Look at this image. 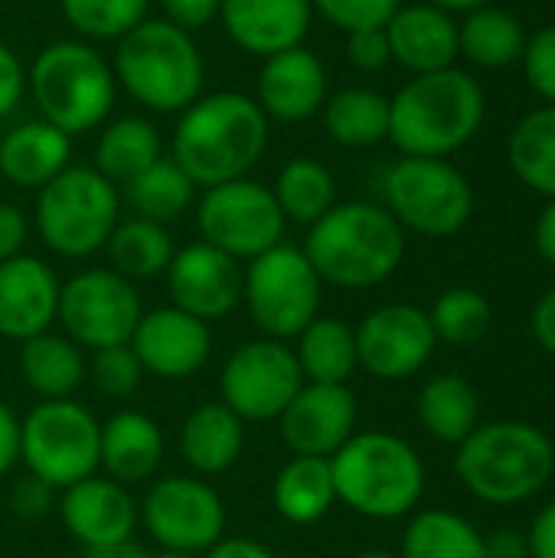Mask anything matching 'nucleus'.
<instances>
[{
    "instance_id": "obj_1",
    "label": "nucleus",
    "mask_w": 555,
    "mask_h": 558,
    "mask_svg": "<svg viewBox=\"0 0 555 558\" xmlns=\"http://www.w3.org/2000/svg\"><path fill=\"white\" fill-rule=\"evenodd\" d=\"M268 147V118L255 98L239 92L200 95L183 108L173 131V163L196 186L242 180Z\"/></svg>"
},
{
    "instance_id": "obj_2",
    "label": "nucleus",
    "mask_w": 555,
    "mask_h": 558,
    "mask_svg": "<svg viewBox=\"0 0 555 558\" xmlns=\"http://www.w3.org/2000/svg\"><path fill=\"white\" fill-rule=\"evenodd\" d=\"M304 255L317 278L334 288H376L399 271L406 258V229L386 206L337 203L311 226Z\"/></svg>"
},
{
    "instance_id": "obj_3",
    "label": "nucleus",
    "mask_w": 555,
    "mask_h": 558,
    "mask_svg": "<svg viewBox=\"0 0 555 558\" xmlns=\"http://www.w3.org/2000/svg\"><path fill=\"white\" fill-rule=\"evenodd\" d=\"M484 88L461 69L409 78L389 98V141L406 157H448L484 124Z\"/></svg>"
},
{
    "instance_id": "obj_4",
    "label": "nucleus",
    "mask_w": 555,
    "mask_h": 558,
    "mask_svg": "<svg viewBox=\"0 0 555 558\" xmlns=\"http://www.w3.org/2000/svg\"><path fill=\"white\" fill-rule=\"evenodd\" d=\"M455 474L471 497L494 507H517L543 494L553 481L555 448L550 435L530 422H487L458 445Z\"/></svg>"
},
{
    "instance_id": "obj_5",
    "label": "nucleus",
    "mask_w": 555,
    "mask_h": 558,
    "mask_svg": "<svg viewBox=\"0 0 555 558\" xmlns=\"http://www.w3.org/2000/svg\"><path fill=\"white\" fill-rule=\"evenodd\" d=\"M337 504L366 520L409 517L425 494L419 451L389 432H357L330 458Z\"/></svg>"
},
{
    "instance_id": "obj_6",
    "label": "nucleus",
    "mask_w": 555,
    "mask_h": 558,
    "mask_svg": "<svg viewBox=\"0 0 555 558\" xmlns=\"http://www.w3.org/2000/svg\"><path fill=\"white\" fill-rule=\"evenodd\" d=\"M111 72L134 101L160 114L190 108L203 88V56L193 36L170 20H141L124 33Z\"/></svg>"
},
{
    "instance_id": "obj_7",
    "label": "nucleus",
    "mask_w": 555,
    "mask_h": 558,
    "mask_svg": "<svg viewBox=\"0 0 555 558\" xmlns=\"http://www.w3.org/2000/svg\"><path fill=\"white\" fill-rule=\"evenodd\" d=\"M29 92L43 121L75 137L108 118L114 105V72L88 43L62 39L33 59Z\"/></svg>"
},
{
    "instance_id": "obj_8",
    "label": "nucleus",
    "mask_w": 555,
    "mask_h": 558,
    "mask_svg": "<svg viewBox=\"0 0 555 558\" xmlns=\"http://www.w3.org/2000/svg\"><path fill=\"white\" fill-rule=\"evenodd\" d=\"M121 196L95 167H65L39 190L36 229L46 248L62 258L101 252L118 226Z\"/></svg>"
},
{
    "instance_id": "obj_9",
    "label": "nucleus",
    "mask_w": 555,
    "mask_h": 558,
    "mask_svg": "<svg viewBox=\"0 0 555 558\" xmlns=\"http://www.w3.org/2000/svg\"><path fill=\"white\" fill-rule=\"evenodd\" d=\"M389 216L419 235H458L474 213V190L468 177L445 157H402L389 167L383 183Z\"/></svg>"
},
{
    "instance_id": "obj_10",
    "label": "nucleus",
    "mask_w": 555,
    "mask_h": 558,
    "mask_svg": "<svg viewBox=\"0 0 555 558\" xmlns=\"http://www.w3.org/2000/svg\"><path fill=\"white\" fill-rule=\"evenodd\" d=\"M324 281L307 262L304 248L278 242L242 271V301L252 324L272 340L298 337L321 311Z\"/></svg>"
},
{
    "instance_id": "obj_11",
    "label": "nucleus",
    "mask_w": 555,
    "mask_h": 558,
    "mask_svg": "<svg viewBox=\"0 0 555 558\" xmlns=\"http://www.w3.org/2000/svg\"><path fill=\"white\" fill-rule=\"evenodd\" d=\"M101 422L72 399L39 402L20 422V461L39 481L65 490L98 471Z\"/></svg>"
},
{
    "instance_id": "obj_12",
    "label": "nucleus",
    "mask_w": 555,
    "mask_h": 558,
    "mask_svg": "<svg viewBox=\"0 0 555 558\" xmlns=\"http://www.w3.org/2000/svg\"><path fill=\"white\" fill-rule=\"evenodd\" d=\"M285 216L275 193L255 180H229L209 186L196 206V226L203 242L232 255L236 262H252L275 248L285 232Z\"/></svg>"
},
{
    "instance_id": "obj_13",
    "label": "nucleus",
    "mask_w": 555,
    "mask_h": 558,
    "mask_svg": "<svg viewBox=\"0 0 555 558\" xmlns=\"http://www.w3.org/2000/svg\"><path fill=\"white\" fill-rule=\"evenodd\" d=\"M141 294L134 281L108 268H92L69 278L59 288L56 320L65 327V337L85 350H108L131 343L141 324Z\"/></svg>"
},
{
    "instance_id": "obj_14",
    "label": "nucleus",
    "mask_w": 555,
    "mask_h": 558,
    "mask_svg": "<svg viewBox=\"0 0 555 558\" xmlns=\"http://www.w3.org/2000/svg\"><path fill=\"white\" fill-rule=\"evenodd\" d=\"M304 386L294 350L285 340H252L239 347L219 376V402L242 422H278L288 402Z\"/></svg>"
},
{
    "instance_id": "obj_15",
    "label": "nucleus",
    "mask_w": 555,
    "mask_h": 558,
    "mask_svg": "<svg viewBox=\"0 0 555 558\" xmlns=\"http://www.w3.org/2000/svg\"><path fill=\"white\" fill-rule=\"evenodd\" d=\"M150 539L167 553L203 556L226 533L222 497L200 477L157 481L137 510Z\"/></svg>"
},
{
    "instance_id": "obj_16",
    "label": "nucleus",
    "mask_w": 555,
    "mask_h": 558,
    "mask_svg": "<svg viewBox=\"0 0 555 558\" xmlns=\"http://www.w3.org/2000/svg\"><path fill=\"white\" fill-rule=\"evenodd\" d=\"M353 337H357V363L383 383H402L422 373L438 347L429 311L415 304L376 307L360 320Z\"/></svg>"
},
{
    "instance_id": "obj_17",
    "label": "nucleus",
    "mask_w": 555,
    "mask_h": 558,
    "mask_svg": "<svg viewBox=\"0 0 555 558\" xmlns=\"http://www.w3.org/2000/svg\"><path fill=\"white\" fill-rule=\"evenodd\" d=\"M278 435L291 454L334 458L357 435V396L350 386L304 383L278 415Z\"/></svg>"
},
{
    "instance_id": "obj_18",
    "label": "nucleus",
    "mask_w": 555,
    "mask_h": 558,
    "mask_svg": "<svg viewBox=\"0 0 555 558\" xmlns=\"http://www.w3.org/2000/svg\"><path fill=\"white\" fill-rule=\"evenodd\" d=\"M173 307L200 317L203 324L229 317L242 301V268L232 255L209 242H193L173 252L167 268Z\"/></svg>"
},
{
    "instance_id": "obj_19",
    "label": "nucleus",
    "mask_w": 555,
    "mask_h": 558,
    "mask_svg": "<svg viewBox=\"0 0 555 558\" xmlns=\"http://www.w3.org/2000/svg\"><path fill=\"white\" fill-rule=\"evenodd\" d=\"M131 350L137 353L144 373L160 379H186L206 366L213 353V333L200 317L180 307H160L141 317Z\"/></svg>"
},
{
    "instance_id": "obj_20",
    "label": "nucleus",
    "mask_w": 555,
    "mask_h": 558,
    "mask_svg": "<svg viewBox=\"0 0 555 558\" xmlns=\"http://www.w3.org/2000/svg\"><path fill=\"white\" fill-rule=\"evenodd\" d=\"M59 517L69 536L85 546V553L128 543L141 520L128 487L95 474L62 490Z\"/></svg>"
},
{
    "instance_id": "obj_21",
    "label": "nucleus",
    "mask_w": 555,
    "mask_h": 558,
    "mask_svg": "<svg viewBox=\"0 0 555 558\" xmlns=\"http://www.w3.org/2000/svg\"><path fill=\"white\" fill-rule=\"evenodd\" d=\"M56 271L33 255L0 262V337L26 343L46 333L59 314Z\"/></svg>"
},
{
    "instance_id": "obj_22",
    "label": "nucleus",
    "mask_w": 555,
    "mask_h": 558,
    "mask_svg": "<svg viewBox=\"0 0 555 558\" xmlns=\"http://www.w3.org/2000/svg\"><path fill=\"white\" fill-rule=\"evenodd\" d=\"M255 101L265 111V118H275L285 124L314 118L327 101L324 62L304 46L268 56L258 72Z\"/></svg>"
},
{
    "instance_id": "obj_23",
    "label": "nucleus",
    "mask_w": 555,
    "mask_h": 558,
    "mask_svg": "<svg viewBox=\"0 0 555 558\" xmlns=\"http://www.w3.org/2000/svg\"><path fill=\"white\" fill-rule=\"evenodd\" d=\"M311 0H222L219 20L229 39L249 56H275L304 43L311 29Z\"/></svg>"
},
{
    "instance_id": "obj_24",
    "label": "nucleus",
    "mask_w": 555,
    "mask_h": 558,
    "mask_svg": "<svg viewBox=\"0 0 555 558\" xmlns=\"http://www.w3.org/2000/svg\"><path fill=\"white\" fill-rule=\"evenodd\" d=\"M383 29L389 39V56L415 75L451 69L455 59L461 56L458 52V23L451 20V13H445L432 3L399 7Z\"/></svg>"
},
{
    "instance_id": "obj_25",
    "label": "nucleus",
    "mask_w": 555,
    "mask_h": 558,
    "mask_svg": "<svg viewBox=\"0 0 555 558\" xmlns=\"http://www.w3.org/2000/svg\"><path fill=\"white\" fill-rule=\"evenodd\" d=\"M164 461V435L144 412H118L101 425L98 468L124 487L150 481Z\"/></svg>"
},
{
    "instance_id": "obj_26",
    "label": "nucleus",
    "mask_w": 555,
    "mask_h": 558,
    "mask_svg": "<svg viewBox=\"0 0 555 558\" xmlns=\"http://www.w3.org/2000/svg\"><path fill=\"white\" fill-rule=\"evenodd\" d=\"M72 157V137L49 121H23L0 141V173L20 190H43Z\"/></svg>"
},
{
    "instance_id": "obj_27",
    "label": "nucleus",
    "mask_w": 555,
    "mask_h": 558,
    "mask_svg": "<svg viewBox=\"0 0 555 558\" xmlns=\"http://www.w3.org/2000/svg\"><path fill=\"white\" fill-rule=\"evenodd\" d=\"M245 448V422L222 402L193 409L180 428V454L196 477L226 474Z\"/></svg>"
},
{
    "instance_id": "obj_28",
    "label": "nucleus",
    "mask_w": 555,
    "mask_h": 558,
    "mask_svg": "<svg viewBox=\"0 0 555 558\" xmlns=\"http://www.w3.org/2000/svg\"><path fill=\"white\" fill-rule=\"evenodd\" d=\"M272 504L285 523L294 526H311L324 520L334 504V474H330V458H307V454H291V461L281 464L272 484Z\"/></svg>"
},
{
    "instance_id": "obj_29",
    "label": "nucleus",
    "mask_w": 555,
    "mask_h": 558,
    "mask_svg": "<svg viewBox=\"0 0 555 558\" xmlns=\"http://www.w3.org/2000/svg\"><path fill=\"white\" fill-rule=\"evenodd\" d=\"M82 347L59 333H39L20 343V376L43 399H72V392L85 383Z\"/></svg>"
},
{
    "instance_id": "obj_30",
    "label": "nucleus",
    "mask_w": 555,
    "mask_h": 558,
    "mask_svg": "<svg viewBox=\"0 0 555 558\" xmlns=\"http://www.w3.org/2000/svg\"><path fill=\"white\" fill-rule=\"evenodd\" d=\"M419 422L435 441L458 448L481 425V396L458 373L432 376L419 392Z\"/></svg>"
},
{
    "instance_id": "obj_31",
    "label": "nucleus",
    "mask_w": 555,
    "mask_h": 558,
    "mask_svg": "<svg viewBox=\"0 0 555 558\" xmlns=\"http://www.w3.org/2000/svg\"><path fill=\"white\" fill-rule=\"evenodd\" d=\"M527 33L523 23L494 3H484L458 23V52L481 69H504L523 59Z\"/></svg>"
},
{
    "instance_id": "obj_32",
    "label": "nucleus",
    "mask_w": 555,
    "mask_h": 558,
    "mask_svg": "<svg viewBox=\"0 0 555 558\" xmlns=\"http://www.w3.org/2000/svg\"><path fill=\"white\" fill-rule=\"evenodd\" d=\"M294 360L301 366L304 383H330L347 386L357 363V337L353 327H347L337 317H317L311 320L298 337Z\"/></svg>"
},
{
    "instance_id": "obj_33",
    "label": "nucleus",
    "mask_w": 555,
    "mask_h": 558,
    "mask_svg": "<svg viewBox=\"0 0 555 558\" xmlns=\"http://www.w3.org/2000/svg\"><path fill=\"white\" fill-rule=\"evenodd\" d=\"M399 558H487L484 533L451 510H422L412 517Z\"/></svg>"
},
{
    "instance_id": "obj_34",
    "label": "nucleus",
    "mask_w": 555,
    "mask_h": 558,
    "mask_svg": "<svg viewBox=\"0 0 555 558\" xmlns=\"http://www.w3.org/2000/svg\"><path fill=\"white\" fill-rule=\"evenodd\" d=\"M324 128L340 147H373L389 137V98L373 88H340L324 101Z\"/></svg>"
},
{
    "instance_id": "obj_35",
    "label": "nucleus",
    "mask_w": 555,
    "mask_h": 558,
    "mask_svg": "<svg viewBox=\"0 0 555 558\" xmlns=\"http://www.w3.org/2000/svg\"><path fill=\"white\" fill-rule=\"evenodd\" d=\"M160 157V134L147 118H118L98 137L95 170L111 183H131Z\"/></svg>"
},
{
    "instance_id": "obj_36",
    "label": "nucleus",
    "mask_w": 555,
    "mask_h": 558,
    "mask_svg": "<svg viewBox=\"0 0 555 558\" xmlns=\"http://www.w3.org/2000/svg\"><path fill=\"white\" fill-rule=\"evenodd\" d=\"M510 170L533 193L555 199V105L530 111L507 144Z\"/></svg>"
},
{
    "instance_id": "obj_37",
    "label": "nucleus",
    "mask_w": 555,
    "mask_h": 558,
    "mask_svg": "<svg viewBox=\"0 0 555 558\" xmlns=\"http://www.w3.org/2000/svg\"><path fill=\"white\" fill-rule=\"evenodd\" d=\"M173 242L160 222L150 219H124L114 226L108 239V258L111 271H118L128 281H150L157 275H167L173 258Z\"/></svg>"
},
{
    "instance_id": "obj_38",
    "label": "nucleus",
    "mask_w": 555,
    "mask_h": 558,
    "mask_svg": "<svg viewBox=\"0 0 555 558\" xmlns=\"http://www.w3.org/2000/svg\"><path fill=\"white\" fill-rule=\"evenodd\" d=\"M272 193H275L281 216L301 226H314L321 216H327L337 206L334 173L311 157H298L285 163Z\"/></svg>"
},
{
    "instance_id": "obj_39",
    "label": "nucleus",
    "mask_w": 555,
    "mask_h": 558,
    "mask_svg": "<svg viewBox=\"0 0 555 558\" xmlns=\"http://www.w3.org/2000/svg\"><path fill=\"white\" fill-rule=\"evenodd\" d=\"M124 186H128V203L134 206V213L160 226L180 219L186 206L193 203V190H196V183L170 157H160L154 167H147Z\"/></svg>"
},
{
    "instance_id": "obj_40",
    "label": "nucleus",
    "mask_w": 555,
    "mask_h": 558,
    "mask_svg": "<svg viewBox=\"0 0 555 558\" xmlns=\"http://www.w3.org/2000/svg\"><path fill=\"white\" fill-rule=\"evenodd\" d=\"M435 337L451 347H474L494 320L491 301L478 288H448L429 311Z\"/></svg>"
},
{
    "instance_id": "obj_41",
    "label": "nucleus",
    "mask_w": 555,
    "mask_h": 558,
    "mask_svg": "<svg viewBox=\"0 0 555 558\" xmlns=\"http://www.w3.org/2000/svg\"><path fill=\"white\" fill-rule=\"evenodd\" d=\"M65 23L85 39H121L147 20V0H59Z\"/></svg>"
},
{
    "instance_id": "obj_42",
    "label": "nucleus",
    "mask_w": 555,
    "mask_h": 558,
    "mask_svg": "<svg viewBox=\"0 0 555 558\" xmlns=\"http://www.w3.org/2000/svg\"><path fill=\"white\" fill-rule=\"evenodd\" d=\"M88 379L95 383V389L101 396L128 399V396H134L141 389L144 366H141L137 353L131 350V343H121V347L95 350V360L88 366Z\"/></svg>"
},
{
    "instance_id": "obj_43",
    "label": "nucleus",
    "mask_w": 555,
    "mask_h": 558,
    "mask_svg": "<svg viewBox=\"0 0 555 558\" xmlns=\"http://www.w3.org/2000/svg\"><path fill=\"white\" fill-rule=\"evenodd\" d=\"M311 7L343 33L386 26L399 10V0H311Z\"/></svg>"
},
{
    "instance_id": "obj_44",
    "label": "nucleus",
    "mask_w": 555,
    "mask_h": 558,
    "mask_svg": "<svg viewBox=\"0 0 555 558\" xmlns=\"http://www.w3.org/2000/svg\"><path fill=\"white\" fill-rule=\"evenodd\" d=\"M520 62H523L530 88L546 105H555V23L527 36V49H523Z\"/></svg>"
},
{
    "instance_id": "obj_45",
    "label": "nucleus",
    "mask_w": 555,
    "mask_h": 558,
    "mask_svg": "<svg viewBox=\"0 0 555 558\" xmlns=\"http://www.w3.org/2000/svg\"><path fill=\"white\" fill-rule=\"evenodd\" d=\"M52 507H56V487H49L46 481H39L33 474H26L23 481H16L13 490H10V510L20 520L36 523V520L49 517Z\"/></svg>"
},
{
    "instance_id": "obj_46",
    "label": "nucleus",
    "mask_w": 555,
    "mask_h": 558,
    "mask_svg": "<svg viewBox=\"0 0 555 558\" xmlns=\"http://www.w3.org/2000/svg\"><path fill=\"white\" fill-rule=\"evenodd\" d=\"M347 56L357 69L363 72H379L393 56H389V39L383 26H370V29H353L347 33Z\"/></svg>"
},
{
    "instance_id": "obj_47",
    "label": "nucleus",
    "mask_w": 555,
    "mask_h": 558,
    "mask_svg": "<svg viewBox=\"0 0 555 558\" xmlns=\"http://www.w3.org/2000/svg\"><path fill=\"white\" fill-rule=\"evenodd\" d=\"M23 88H26L23 62L16 59V52L10 46L0 43V118H7L20 105Z\"/></svg>"
},
{
    "instance_id": "obj_48",
    "label": "nucleus",
    "mask_w": 555,
    "mask_h": 558,
    "mask_svg": "<svg viewBox=\"0 0 555 558\" xmlns=\"http://www.w3.org/2000/svg\"><path fill=\"white\" fill-rule=\"evenodd\" d=\"M160 3H164L167 20L190 33V29L206 26L213 16H219V3L222 0H160Z\"/></svg>"
},
{
    "instance_id": "obj_49",
    "label": "nucleus",
    "mask_w": 555,
    "mask_h": 558,
    "mask_svg": "<svg viewBox=\"0 0 555 558\" xmlns=\"http://www.w3.org/2000/svg\"><path fill=\"white\" fill-rule=\"evenodd\" d=\"M26 232H29V226H26L23 209L13 203H0V262L23 255Z\"/></svg>"
},
{
    "instance_id": "obj_50",
    "label": "nucleus",
    "mask_w": 555,
    "mask_h": 558,
    "mask_svg": "<svg viewBox=\"0 0 555 558\" xmlns=\"http://www.w3.org/2000/svg\"><path fill=\"white\" fill-rule=\"evenodd\" d=\"M527 543H530V558H555V500L536 513Z\"/></svg>"
},
{
    "instance_id": "obj_51",
    "label": "nucleus",
    "mask_w": 555,
    "mask_h": 558,
    "mask_svg": "<svg viewBox=\"0 0 555 558\" xmlns=\"http://www.w3.org/2000/svg\"><path fill=\"white\" fill-rule=\"evenodd\" d=\"M20 461V418L0 402V477Z\"/></svg>"
},
{
    "instance_id": "obj_52",
    "label": "nucleus",
    "mask_w": 555,
    "mask_h": 558,
    "mask_svg": "<svg viewBox=\"0 0 555 558\" xmlns=\"http://www.w3.org/2000/svg\"><path fill=\"white\" fill-rule=\"evenodd\" d=\"M530 324H533L536 343H540L550 356H555V288H550V291L536 301Z\"/></svg>"
},
{
    "instance_id": "obj_53",
    "label": "nucleus",
    "mask_w": 555,
    "mask_h": 558,
    "mask_svg": "<svg viewBox=\"0 0 555 558\" xmlns=\"http://www.w3.org/2000/svg\"><path fill=\"white\" fill-rule=\"evenodd\" d=\"M487 558H530V543L527 533L520 530H494L491 536H484Z\"/></svg>"
},
{
    "instance_id": "obj_54",
    "label": "nucleus",
    "mask_w": 555,
    "mask_h": 558,
    "mask_svg": "<svg viewBox=\"0 0 555 558\" xmlns=\"http://www.w3.org/2000/svg\"><path fill=\"white\" fill-rule=\"evenodd\" d=\"M203 558H275V553L255 539H245V536H232V539L222 536L213 549L203 553Z\"/></svg>"
},
{
    "instance_id": "obj_55",
    "label": "nucleus",
    "mask_w": 555,
    "mask_h": 558,
    "mask_svg": "<svg viewBox=\"0 0 555 558\" xmlns=\"http://www.w3.org/2000/svg\"><path fill=\"white\" fill-rule=\"evenodd\" d=\"M533 245H536L540 258L555 268V199H546L543 213L536 216V226H533Z\"/></svg>"
},
{
    "instance_id": "obj_56",
    "label": "nucleus",
    "mask_w": 555,
    "mask_h": 558,
    "mask_svg": "<svg viewBox=\"0 0 555 558\" xmlns=\"http://www.w3.org/2000/svg\"><path fill=\"white\" fill-rule=\"evenodd\" d=\"M85 558H150L147 549H141L134 539L128 543H118V546H105V549H88Z\"/></svg>"
},
{
    "instance_id": "obj_57",
    "label": "nucleus",
    "mask_w": 555,
    "mask_h": 558,
    "mask_svg": "<svg viewBox=\"0 0 555 558\" xmlns=\"http://www.w3.org/2000/svg\"><path fill=\"white\" fill-rule=\"evenodd\" d=\"M422 3H432V7H438L445 13H471V10H478V7H484L491 0H422Z\"/></svg>"
},
{
    "instance_id": "obj_58",
    "label": "nucleus",
    "mask_w": 555,
    "mask_h": 558,
    "mask_svg": "<svg viewBox=\"0 0 555 558\" xmlns=\"http://www.w3.org/2000/svg\"><path fill=\"white\" fill-rule=\"evenodd\" d=\"M357 558H399L396 553H386V549H370V553H360Z\"/></svg>"
},
{
    "instance_id": "obj_59",
    "label": "nucleus",
    "mask_w": 555,
    "mask_h": 558,
    "mask_svg": "<svg viewBox=\"0 0 555 558\" xmlns=\"http://www.w3.org/2000/svg\"><path fill=\"white\" fill-rule=\"evenodd\" d=\"M150 558H196V556H186V553H167V549H160L157 556Z\"/></svg>"
}]
</instances>
